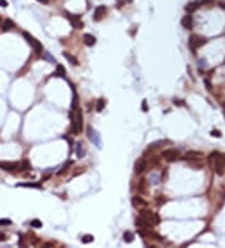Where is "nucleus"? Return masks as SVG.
<instances>
[{
    "mask_svg": "<svg viewBox=\"0 0 225 248\" xmlns=\"http://www.w3.org/2000/svg\"><path fill=\"white\" fill-rule=\"evenodd\" d=\"M209 164L212 167V169H214V172L218 175H223L225 172V162L223 160L222 155L219 152H213L209 155Z\"/></svg>",
    "mask_w": 225,
    "mask_h": 248,
    "instance_id": "1",
    "label": "nucleus"
},
{
    "mask_svg": "<svg viewBox=\"0 0 225 248\" xmlns=\"http://www.w3.org/2000/svg\"><path fill=\"white\" fill-rule=\"evenodd\" d=\"M70 122H71V132L74 134H79L83 129V117L80 109H71L70 112Z\"/></svg>",
    "mask_w": 225,
    "mask_h": 248,
    "instance_id": "2",
    "label": "nucleus"
},
{
    "mask_svg": "<svg viewBox=\"0 0 225 248\" xmlns=\"http://www.w3.org/2000/svg\"><path fill=\"white\" fill-rule=\"evenodd\" d=\"M23 36H24L25 40L31 45V48L34 49V51H35L36 54H41V53H43V45H41V43H40L39 40H36L35 38H33L28 31H23Z\"/></svg>",
    "mask_w": 225,
    "mask_h": 248,
    "instance_id": "3",
    "label": "nucleus"
},
{
    "mask_svg": "<svg viewBox=\"0 0 225 248\" xmlns=\"http://www.w3.org/2000/svg\"><path fill=\"white\" fill-rule=\"evenodd\" d=\"M161 157L168 162H175L180 158V152L178 149H165L163 150Z\"/></svg>",
    "mask_w": 225,
    "mask_h": 248,
    "instance_id": "4",
    "label": "nucleus"
},
{
    "mask_svg": "<svg viewBox=\"0 0 225 248\" xmlns=\"http://www.w3.org/2000/svg\"><path fill=\"white\" fill-rule=\"evenodd\" d=\"M205 43H207V39L204 36H200V35H196V34L191 35L190 39H189V45H190L191 49H198V48L203 46Z\"/></svg>",
    "mask_w": 225,
    "mask_h": 248,
    "instance_id": "5",
    "label": "nucleus"
},
{
    "mask_svg": "<svg viewBox=\"0 0 225 248\" xmlns=\"http://www.w3.org/2000/svg\"><path fill=\"white\" fill-rule=\"evenodd\" d=\"M88 137H89V139H90V142H92L93 144H95L98 148H102V139H100V135H99V133H98L94 128H92V127L88 128Z\"/></svg>",
    "mask_w": 225,
    "mask_h": 248,
    "instance_id": "6",
    "label": "nucleus"
},
{
    "mask_svg": "<svg viewBox=\"0 0 225 248\" xmlns=\"http://www.w3.org/2000/svg\"><path fill=\"white\" fill-rule=\"evenodd\" d=\"M140 216L141 217H144L145 219H148L153 226L154 224H158L159 222H160V218H159V216L156 214V213H154V212H151V211H148V209H144V211H141L140 212Z\"/></svg>",
    "mask_w": 225,
    "mask_h": 248,
    "instance_id": "7",
    "label": "nucleus"
},
{
    "mask_svg": "<svg viewBox=\"0 0 225 248\" xmlns=\"http://www.w3.org/2000/svg\"><path fill=\"white\" fill-rule=\"evenodd\" d=\"M0 168L8 172H15L19 169V163L16 162H0Z\"/></svg>",
    "mask_w": 225,
    "mask_h": 248,
    "instance_id": "8",
    "label": "nucleus"
},
{
    "mask_svg": "<svg viewBox=\"0 0 225 248\" xmlns=\"http://www.w3.org/2000/svg\"><path fill=\"white\" fill-rule=\"evenodd\" d=\"M68 19L70 20L71 25L74 28H76V29H81L84 26V23L81 21V19H80L79 15H68Z\"/></svg>",
    "mask_w": 225,
    "mask_h": 248,
    "instance_id": "9",
    "label": "nucleus"
},
{
    "mask_svg": "<svg viewBox=\"0 0 225 248\" xmlns=\"http://www.w3.org/2000/svg\"><path fill=\"white\" fill-rule=\"evenodd\" d=\"M145 168H146V162H145V159H139V160H136L135 162V165H134V172L136 173V174H141L144 170H145Z\"/></svg>",
    "mask_w": 225,
    "mask_h": 248,
    "instance_id": "10",
    "label": "nucleus"
},
{
    "mask_svg": "<svg viewBox=\"0 0 225 248\" xmlns=\"http://www.w3.org/2000/svg\"><path fill=\"white\" fill-rule=\"evenodd\" d=\"M136 226L140 227V228H143V229H150L153 227V224L148 219H145L144 217H141V216L136 219Z\"/></svg>",
    "mask_w": 225,
    "mask_h": 248,
    "instance_id": "11",
    "label": "nucleus"
},
{
    "mask_svg": "<svg viewBox=\"0 0 225 248\" xmlns=\"http://www.w3.org/2000/svg\"><path fill=\"white\" fill-rule=\"evenodd\" d=\"M105 11H107V8H105L104 5L97 6V8H95V10H94V20L99 21V20H100V19H102V18L104 16Z\"/></svg>",
    "mask_w": 225,
    "mask_h": 248,
    "instance_id": "12",
    "label": "nucleus"
},
{
    "mask_svg": "<svg viewBox=\"0 0 225 248\" xmlns=\"http://www.w3.org/2000/svg\"><path fill=\"white\" fill-rule=\"evenodd\" d=\"M181 25L186 29H191L193 28V24H194V20H193V16L191 15H185L181 18Z\"/></svg>",
    "mask_w": 225,
    "mask_h": 248,
    "instance_id": "13",
    "label": "nucleus"
},
{
    "mask_svg": "<svg viewBox=\"0 0 225 248\" xmlns=\"http://www.w3.org/2000/svg\"><path fill=\"white\" fill-rule=\"evenodd\" d=\"M131 204L134 207H146L148 206L146 201H144L141 197H138V196H135V197L131 198Z\"/></svg>",
    "mask_w": 225,
    "mask_h": 248,
    "instance_id": "14",
    "label": "nucleus"
},
{
    "mask_svg": "<svg viewBox=\"0 0 225 248\" xmlns=\"http://www.w3.org/2000/svg\"><path fill=\"white\" fill-rule=\"evenodd\" d=\"M83 40H84V44L86 46H93L97 43V38L94 35H92V34H85L84 38H83Z\"/></svg>",
    "mask_w": 225,
    "mask_h": 248,
    "instance_id": "15",
    "label": "nucleus"
},
{
    "mask_svg": "<svg viewBox=\"0 0 225 248\" xmlns=\"http://www.w3.org/2000/svg\"><path fill=\"white\" fill-rule=\"evenodd\" d=\"M14 26H15V24H14V21H13L11 19H5L4 23L1 24V30H3V31H9V30H11Z\"/></svg>",
    "mask_w": 225,
    "mask_h": 248,
    "instance_id": "16",
    "label": "nucleus"
},
{
    "mask_svg": "<svg viewBox=\"0 0 225 248\" xmlns=\"http://www.w3.org/2000/svg\"><path fill=\"white\" fill-rule=\"evenodd\" d=\"M75 153H76V155H78V158H83L84 155H85V148H84V145H83V143L81 142H78L76 143V147H75Z\"/></svg>",
    "mask_w": 225,
    "mask_h": 248,
    "instance_id": "17",
    "label": "nucleus"
},
{
    "mask_svg": "<svg viewBox=\"0 0 225 248\" xmlns=\"http://www.w3.org/2000/svg\"><path fill=\"white\" fill-rule=\"evenodd\" d=\"M16 187H25V188H36V189H41V184L40 183H18Z\"/></svg>",
    "mask_w": 225,
    "mask_h": 248,
    "instance_id": "18",
    "label": "nucleus"
},
{
    "mask_svg": "<svg viewBox=\"0 0 225 248\" xmlns=\"http://www.w3.org/2000/svg\"><path fill=\"white\" fill-rule=\"evenodd\" d=\"M203 154L200 153V152H195V150H190V152H188L186 154H185V159H198V158H200Z\"/></svg>",
    "mask_w": 225,
    "mask_h": 248,
    "instance_id": "19",
    "label": "nucleus"
},
{
    "mask_svg": "<svg viewBox=\"0 0 225 248\" xmlns=\"http://www.w3.org/2000/svg\"><path fill=\"white\" fill-rule=\"evenodd\" d=\"M199 8V3H189V4H186V6H185V11H188V13H193V11H195L196 9Z\"/></svg>",
    "mask_w": 225,
    "mask_h": 248,
    "instance_id": "20",
    "label": "nucleus"
},
{
    "mask_svg": "<svg viewBox=\"0 0 225 248\" xmlns=\"http://www.w3.org/2000/svg\"><path fill=\"white\" fill-rule=\"evenodd\" d=\"M123 238H124V241H125L126 243H131V242L134 241V233L130 232V231H126V232H124Z\"/></svg>",
    "mask_w": 225,
    "mask_h": 248,
    "instance_id": "21",
    "label": "nucleus"
},
{
    "mask_svg": "<svg viewBox=\"0 0 225 248\" xmlns=\"http://www.w3.org/2000/svg\"><path fill=\"white\" fill-rule=\"evenodd\" d=\"M63 55L66 58V60L70 63V64H74V65H78V60L75 59V57H73L71 54H69V53H66V51H64L63 53Z\"/></svg>",
    "mask_w": 225,
    "mask_h": 248,
    "instance_id": "22",
    "label": "nucleus"
},
{
    "mask_svg": "<svg viewBox=\"0 0 225 248\" xmlns=\"http://www.w3.org/2000/svg\"><path fill=\"white\" fill-rule=\"evenodd\" d=\"M55 75L59 77V78L64 77V75H65V68H64L63 65L58 64V65H56V70H55Z\"/></svg>",
    "mask_w": 225,
    "mask_h": 248,
    "instance_id": "23",
    "label": "nucleus"
},
{
    "mask_svg": "<svg viewBox=\"0 0 225 248\" xmlns=\"http://www.w3.org/2000/svg\"><path fill=\"white\" fill-rule=\"evenodd\" d=\"M81 242H83V243H85V245L92 243V242H94V237H93L92 235H85V236H83V237H81Z\"/></svg>",
    "mask_w": 225,
    "mask_h": 248,
    "instance_id": "24",
    "label": "nucleus"
},
{
    "mask_svg": "<svg viewBox=\"0 0 225 248\" xmlns=\"http://www.w3.org/2000/svg\"><path fill=\"white\" fill-rule=\"evenodd\" d=\"M104 108H105V102H104V99H99L98 103H97V112H102Z\"/></svg>",
    "mask_w": 225,
    "mask_h": 248,
    "instance_id": "25",
    "label": "nucleus"
},
{
    "mask_svg": "<svg viewBox=\"0 0 225 248\" xmlns=\"http://www.w3.org/2000/svg\"><path fill=\"white\" fill-rule=\"evenodd\" d=\"M30 224H31V227H34V228H40V227H43V223H41L39 219H33Z\"/></svg>",
    "mask_w": 225,
    "mask_h": 248,
    "instance_id": "26",
    "label": "nucleus"
},
{
    "mask_svg": "<svg viewBox=\"0 0 225 248\" xmlns=\"http://www.w3.org/2000/svg\"><path fill=\"white\" fill-rule=\"evenodd\" d=\"M21 167V169L23 170H28V169H30V164H29V162L28 160H24V162H21V164H20Z\"/></svg>",
    "mask_w": 225,
    "mask_h": 248,
    "instance_id": "27",
    "label": "nucleus"
},
{
    "mask_svg": "<svg viewBox=\"0 0 225 248\" xmlns=\"http://www.w3.org/2000/svg\"><path fill=\"white\" fill-rule=\"evenodd\" d=\"M198 64H199V67H201V68H207V67H208V63H207L205 59H199Z\"/></svg>",
    "mask_w": 225,
    "mask_h": 248,
    "instance_id": "28",
    "label": "nucleus"
},
{
    "mask_svg": "<svg viewBox=\"0 0 225 248\" xmlns=\"http://www.w3.org/2000/svg\"><path fill=\"white\" fill-rule=\"evenodd\" d=\"M11 221L10 219H0V226H10Z\"/></svg>",
    "mask_w": 225,
    "mask_h": 248,
    "instance_id": "29",
    "label": "nucleus"
},
{
    "mask_svg": "<svg viewBox=\"0 0 225 248\" xmlns=\"http://www.w3.org/2000/svg\"><path fill=\"white\" fill-rule=\"evenodd\" d=\"M141 111H143V112H148V104H146V100H143V104H141Z\"/></svg>",
    "mask_w": 225,
    "mask_h": 248,
    "instance_id": "30",
    "label": "nucleus"
},
{
    "mask_svg": "<svg viewBox=\"0 0 225 248\" xmlns=\"http://www.w3.org/2000/svg\"><path fill=\"white\" fill-rule=\"evenodd\" d=\"M0 6L6 8V6H8V1H6V0H0Z\"/></svg>",
    "mask_w": 225,
    "mask_h": 248,
    "instance_id": "31",
    "label": "nucleus"
},
{
    "mask_svg": "<svg viewBox=\"0 0 225 248\" xmlns=\"http://www.w3.org/2000/svg\"><path fill=\"white\" fill-rule=\"evenodd\" d=\"M45 55H46V57H45V58H46V59H48V60H50V62H55V59H54V58H50V54H49V53H46V54H45Z\"/></svg>",
    "mask_w": 225,
    "mask_h": 248,
    "instance_id": "32",
    "label": "nucleus"
},
{
    "mask_svg": "<svg viewBox=\"0 0 225 248\" xmlns=\"http://www.w3.org/2000/svg\"><path fill=\"white\" fill-rule=\"evenodd\" d=\"M212 135H217V137H220L222 134H220V132H218V130H213V132H212Z\"/></svg>",
    "mask_w": 225,
    "mask_h": 248,
    "instance_id": "33",
    "label": "nucleus"
},
{
    "mask_svg": "<svg viewBox=\"0 0 225 248\" xmlns=\"http://www.w3.org/2000/svg\"><path fill=\"white\" fill-rule=\"evenodd\" d=\"M6 240V237L4 236V235H0V242H3V241H5Z\"/></svg>",
    "mask_w": 225,
    "mask_h": 248,
    "instance_id": "34",
    "label": "nucleus"
},
{
    "mask_svg": "<svg viewBox=\"0 0 225 248\" xmlns=\"http://www.w3.org/2000/svg\"><path fill=\"white\" fill-rule=\"evenodd\" d=\"M38 1H40V3H43V4H48V3H49V0H38Z\"/></svg>",
    "mask_w": 225,
    "mask_h": 248,
    "instance_id": "35",
    "label": "nucleus"
},
{
    "mask_svg": "<svg viewBox=\"0 0 225 248\" xmlns=\"http://www.w3.org/2000/svg\"><path fill=\"white\" fill-rule=\"evenodd\" d=\"M219 5H220V8H224L225 9V3H222V1H220V3H219Z\"/></svg>",
    "mask_w": 225,
    "mask_h": 248,
    "instance_id": "36",
    "label": "nucleus"
},
{
    "mask_svg": "<svg viewBox=\"0 0 225 248\" xmlns=\"http://www.w3.org/2000/svg\"><path fill=\"white\" fill-rule=\"evenodd\" d=\"M126 1H128V3H130V1H133V0H126Z\"/></svg>",
    "mask_w": 225,
    "mask_h": 248,
    "instance_id": "37",
    "label": "nucleus"
},
{
    "mask_svg": "<svg viewBox=\"0 0 225 248\" xmlns=\"http://www.w3.org/2000/svg\"><path fill=\"white\" fill-rule=\"evenodd\" d=\"M224 114H225V107H224Z\"/></svg>",
    "mask_w": 225,
    "mask_h": 248,
    "instance_id": "38",
    "label": "nucleus"
},
{
    "mask_svg": "<svg viewBox=\"0 0 225 248\" xmlns=\"http://www.w3.org/2000/svg\"><path fill=\"white\" fill-rule=\"evenodd\" d=\"M0 21H1V19H0Z\"/></svg>",
    "mask_w": 225,
    "mask_h": 248,
    "instance_id": "39",
    "label": "nucleus"
}]
</instances>
